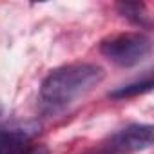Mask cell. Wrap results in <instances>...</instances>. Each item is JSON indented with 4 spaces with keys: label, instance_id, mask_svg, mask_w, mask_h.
<instances>
[{
    "label": "cell",
    "instance_id": "6da1fadb",
    "mask_svg": "<svg viewBox=\"0 0 154 154\" xmlns=\"http://www.w3.org/2000/svg\"><path fill=\"white\" fill-rule=\"evenodd\" d=\"M103 69L96 63H69L51 71L40 85V102L49 111H60L91 93L102 80Z\"/></svg>",
    "mask_w": 154,
    "mask_h": 154
},
{
    "label": "cell",
    "instance_id": "7a4b0ae2",
    "mask_svg": "<svg viewBox=\"0 0 154 154\" xmlns=\"http://www.w3.org/2000/svg\"><path fill=\"white\" fill-rule=\"evenodd\" d=\"M150 38L143 33H123L102 42V54L120 67H134L150 54Z\"/></svg>",
    "mask_w": 154,
    "mask_h": 154
},
{
    "label": "cell",
    "instance_id": "3957f363",
    "mask_svg": "<svg viewBox=\"0 0 154 154\" xmlns=\"http://www.w3.org/2000/svg\"><path fill=\"white\" fill-rule=\"evenodd\" d=\"M40 132L36 122H22L0 129V154H20L27 143Z\"/></svg>",
    "mask_w": 154,
    "mask_h": 154
},
{
    "label": "cell",
    "instance_id": "277c9868",
    "mask_svg": "<svg viewBox=\"0 0 154 154\" xmlns=\"http://www.w3.org/2000/svg\"><path fill=\"white\" fill-rule=\"evenodd\" d=\"M154 127L149 123H132L112 138V150H145L152 145Z\"/></svg>",
    "mask_w": 154,
    "mask_h": 154
},
{
    "label": "cell",
    "instance_id": "5b68a950",
    "mask_svg": "<svg viewBox=\"0 0 154 154\" xmlns=\"http://www.w3.org/2000/svg\"><path fill=\"white\" fill-rule=\"evenodd\" d=\"M118 9L123 17H127L129 20H132L138 26H149V13L145 4L141 2H122L118 4Z\"/></svg>",
    "mask_w": 154,
    "mask_h": 154
},
{
    "label": "cell",
    "instance_id": "8992f818",
    "mask_svg": "<svg viewBox=\"0 0 154 154\" xmlns=\"http://www.w3.org/2000/svg\"><path fill=\"white\" fill-rule=\"evenodd\" d=\"M152 78H147V80H141V82H134V84H129V85H123L116 91L111 93L112 98H129V96H138V94H143V93H149L152 89Z\"/></svg>",
    "mask_w": 154,
    "mask_h": 154
},
{
    "label": "cell",
    "instance_id": "52a82bcc",
    "mask_svg": "<svg viewBox=\"0 0 154 154\" xmlns=\"http://www.w3.org/2000/svg\"><path fill=\"white\" fill-rule=\"evenodd\" d=\"M20 154H49V149L45 145H33V147H26Z\"/></svg>",
    "mask_w": 154,
    "mask_h": 154
},
{
    "label": "cell",
    "instance_id": "ba28073f",
    "mask_svg": "<svg viewBox=\"0 0 154 154\" xmlns=\"http://www.w3.org/2000/svg\"><path fill=\"white\" fill-rule=\"evenodd\" d=\"M85 154H112V150H109V149H100V150H91V152H85Z\"/></svg>",
    "mask_w": 154,
    "mask_h": 154
},
{
    "label": "cell",
    "instance_id": "9c48e42d",
    "mask_svg": "<svg viewBox=\"0 0 154 154\" xmlns=\"http://www.w3.org/2000/svg\"><path fill=\"white\" fill-rule=\"evenodd\" d=\"M2 111H4V109H2V103H0V116H2Z\"/></svg>",
    "mask_w": 154,
    "mask_h": 154
}]
</instances>
